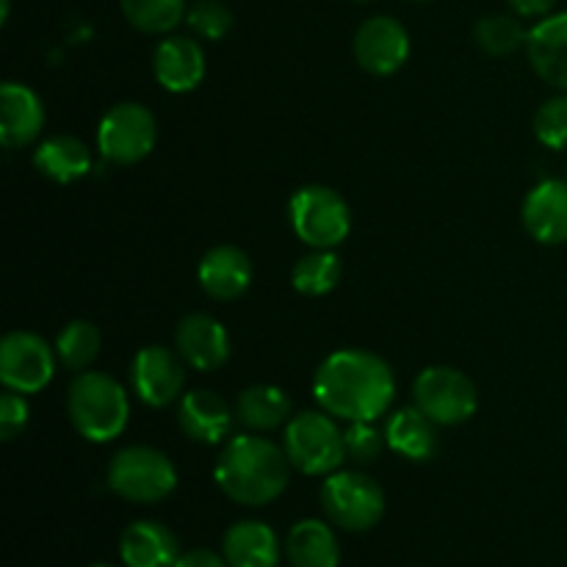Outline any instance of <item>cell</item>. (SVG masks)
Returning a JSON list of instances; mask_svg holds the SVG:
<instances>
[{"label":"cell","mask_w":567,"mask_h":567,"mask_svg":"<svg viewBox=\"0 0 567 567\" xmlns=\"http://www.w3.org/2000/svg\"><path fill=\"white\" fill-rule=\"evenodd\" d=\"M155 81L172 94H186L203 83L205 53L199 42L188 37H166L153 55Z\"/></svg>","instance_id":"obj_18"},{"label":"cell","mask_w":567,"mask_h":567,"mask_svg":"<svg viewBox=\"0 0 567 567\" xmlns=\"http://www.w3.org/2000/svg\"><path fill=\"white\" fill-rule=\"evenodd\" d=\"M9 9H11L9 0H0V22L9 20Z\"/></svg>","instance_id":"obj_36"},{"label":"cell","mask_w":567,"mask_h":567,"mask_svg":"<svg viewBox=\"0 0 567 567\" xmlns=\"http://www.w3.org/2000/svg\"><path fill=\"white\" fill-rule=\"evenodd\" d=\"M341 258L332 249L302 255L291 271V282L302 297H324L341 282Z\"/></svg>","instance_id":"obj_26"},{"label":"cell","mask_w":567,"mask_h":567,"mask_svg":"<svg viewBox=\"0 0 567 567\" xmlns=\"http://www.w3.org/2000/svg\"><path fill=\"white\" fill-rule=\"evenodd\" d=\"M175 349L192 369L216 371L230 358V336L214 316L192 313L177 324Z\"/></svg>","instance_id":"obj_13"},{"label":"cell","mask_w":567,"mask_h":567,"mask_svg":"<svg viewBox=\"0 0 567 567\" xmlns=\"http://www.w3.org/2000/svg\"><path fill=\"white\" fill-rule=\"evenodd\" d=\"M133 393L147 408H169L177 402L186 382L183 358L166 347H144L131 363Z\"/></svg>","instance_id":"obj_12"},{"label":"cell","mask_w":567,"mask_h":567,"mask_svg":"<svg viewBox=\"0 0 567 567\" xmlns=\"http://www.w3.org/2000/svg\"><path fill=\"white\" fill-rule=\"evenodd\" d=\"M518 17H548L557 0H507Z\"/></svg>","instance_id":"obj_35"},{"label":"cell","mask_w":567,"mask_h":567,"mask_svg":"<svg viewBox=\"0 0 567 567\" xmlns=\"http://www.w3.org/2000/svg\"><path fill=\"white\" fill-rule=\"evenodd\" d=\"M175 567H230L227 565L225 554L208 551V548H197V551L181 554Z\"/></svg>","instance_id":"obj_34"},{"label":"cell","mask_w":567,"mask_h":567,"mask_svg":"<svg viewBox=\"0 0 567 567\" xmlns=\"http://www.w3.org/2000/svg\"><path fill=\"white\" fill-rule=\"evenodd\" d=\"M197 280L203 291L216 302H233V299L244 297L252 282V260L244 249L230 247V244H219V247L208 249L199 260Z\"/></svg>","instance_id":"obj_15"},{"label":"cell","mask_w":567,"mask_h":567,"mask_svg":"<svg viewBox=\"0 0 567 567\" xmlns=\"http://www.w3.org/2000/svg\"><path fill=\"white\" fill-rule=\"evenodd\" d=\"M413 3H430V0H413Z\"/></svg>","instance_id":"obj_39"},{"label":"cell","mask_w":567,"mask_h":567,"mask_svg":"<svg viewBox=\"0 0 567 567\" xmlns=\"http://www.w3.org/2000/svg\"><path fill=\"white\" fill-rule=\"evenodd\" d=\"M282 449L297 471L308 476H330L347 460V441L330 413H299L286 424Z\"/></svg>","instance_id":"obj_4"},{"label":"cell","mask_w":567,"mask_h":567,"mask_svg":"<svg viewBox=\"0 0 567 567\" xmlns=\"http://www.w3.org/2000/svg\"><path fill=\"white\" fill-rule=\"evenodd\" d=\"M313 396L321 410L336 419L377 421L396 399L391 365L363 349L332 352L313 377Z\"/></svg>","instance_id":"obj_1"},{"label":"cell","mask_w":567,"mask_h":567,"mask_svg":"<svg viewBox=\"0 0 567 567\" xmlns=\"http://www.w3.org/2000/svg\"><path fill=\"white\" fill-rule=\"evenodd\" d=\"M33 166L48 181L66 186V183H75L89 175L92 155L81 138L61 133V136H50L39 144L37 153H33Z\"/></svg>","instance_id":"obj_23"},{"label":"cell","mask_w":567,"mask_h":567,"mask_svg":"<svg viewBox=\"0 0 567 567\" xmlns=\"http://www.w3.org/2000/svg\"><path fill=\"white\" fill-rule=\"evenodd\" d=\"M388 449L402 454L410 463H430L437 454V424L419 408H402L391 413L385 424Z\"/></svg>","instance_id":"obj_21"},{"label":"cell","mask_w":567,"mask_h":567,"mask_svg":"<svg viewBox=\"0 0 567 567\" xmlns=\"http://www.w3.org/2000/svg\"><path fill=\"white\" fill-rule=\"evenodd\" d=\"M532 70L548 86L567 92V11L548 14L537 22L526 39Z\"/></svg>","instance_id":"obj_17"},{"label":"cell","mask_w":567,"mask_h":567,"mask_svg":"<svg viewBox=\"0 0 567 567\" xmlns=\"http://www.w3.org/2000/svg\"><path fill=\"white\" fill-rule=\"evenodd\" d=\"M413 404L437 426H457L480 408L476 385L452 365H430L413 382Z\"/></svg>","instance_id":"obj_8"},{"label":"cell","mask_w":567,"mask_h":567,"mask_svg":"<svg viewBox=\"0 0 567 567\" xmlns=\"http://www.w3.org/2000/svg\"><path fill=\"white\" fill-rule=\"evenodd\" d=\"M347 441V457L354 460L358 465H371L380 460L382 449H385V435L374 426V421H354L349 430L343 432Z\"/></svg>","instance_id":"obj_32"},{"label":"cell","mask_w":567,"mask_h":567,"mask_svg":"<svg viewBox=\"0 0 567 567\" xmlns=\"http://www.w3.org/2000/svg\"><path fill=\"white\" fill-rule=\"evenodd\" d=\"M236 415L249 430L271 432L288 421V415H291V399L277 385H252L247 391H241V396H238Z\"/></svg>","instance_id":"obj_25"},{"label":"cell","mask_w":567,"mask_h":567,"mask_svg":"<svg viewBox=\"0 0 567 567\" xmlns=\"http://www.w3.org/2000/svg\"><path fill=\"white\" fill-rule=\"evenodd\" d=\"M291 227L308 247L332 249L352 230L349 203L330 186H302L288 205Z\"/></svg>","instance_id":"obj_6"},{"label":"cell","mask_w":567,"mask_h":567,"mask_svg":"<svg viewBox=\"0 0 567 567\" xmlns=\"http://www.w3.org/2000/svg\"><path fill=\"white\" fill-rule=\"evenodd\" d=\"M352 3H371V0H352Z\"/></svg>","instance_id":"obj_38"},{"label":"cell","mask_w":567,"mask_h":567,"mask_svg":"<svg viewBox=\"0 0 567 567\" xmlns=\"http://www.w3.org/2000/svg\"><path fill=\"white\" fill-rule=\"evenodd\" d=\"M321 509L347 532H369L385 515V493L360 471H336L321 485Z\"/></svg>","instance_id":"obj_7"},{"label":"cell","mask_w":567,"mask_h":567,"mask_svg":"<svg viewBox=\"0 0 567 567\" xmlns=\"http://www.w3.org/2000/svg\"><path fill=\"white\" fill-rule=\"evenodd\" d=\"M535 136L551 150L567 147V92L546 100V103L537 109Z\"/></svg>","instance_id":"obj_31"},{"label":"cell","mask_w":567,"mask_h":567,"mask_svg":"<svg viewBox=\"0 0 567 567\" xmlns=\"http://www.w3.org/2000/svg\"><path fill=\"white\" fill-rule=\"evenodd\" d=\"M520 219L535 241L548 247L567 244V181L537 183L526 194Z\"/></svg>","instance_id":"obj_14"},{"label":"cell","mask_w":567,"mask_h":567,"mask_svg":"<svg viewBox=\"0 0 567 567\" xmlns=\"http://www.w3.org/2000/svg\"><path fill=\"white\" fill-rule=\"evenodd\" d=\"M230 567H277L280 565V540L275 529L260 520H238L225 532L221 540Z\"/></svg>","instance_id":"obj_22"},{"label":"cell","mask_w":567,"mask_h":567,"mask_svg":"<svg viewBox=\"0 0 567 567\" xmlns=\"http://www.w3.org/2000/svg\"><path fill=\"white\" fill-rule=\"evenodd\" d=\"M44 127V105L25 83L9 81L0 89V142L6 150L31 144Z\"/></svg>","instance_id":"obj_16"},{"label":"cell","mask_w":567,"mask_h":567,"mask_svg":"<svg viewBox=\"0 0 567 567\" xmlns=\"http://www.w3.org/2000/svg\"><path fill=\"white\" fill-rule=\"evenodd\" d=\"M354 59L369 75L385 78L402 70L410 59V33L393 17H369L354 33Z\"/></svg>","instance_id":"obj_11"},{"label":"cell","mask_w":567,"mask_h":567,"mask_svg":"<svg viewBox=\"0 0 567 567\" xmlns=\"http://www.w3.org/2000/svg\"><path fill=\"white\" fill-rule=\"evenodd\" d=\"M120 557L125 567H175L181 559V543L169 526L136 520L122 532Z\"/></svg>","instance_id":"obj_20"},{"label":"cell","mask_w":567,"mask_h":567,"mask_svg":"<svg viewBox=\"0 0 567 567\" xmlns=\"http://www.w3.org/2000/svg\"><path fill=\"white\" fill-rule=\"evenodd\" d=\"M28 413H31V410H28L25 396L17 391H6L3 396H0V437H3V441H14V437L25 430Z\"/></svg>","instance_id":"obj_33"},{"label":"cell","mask_w":567,"mask_h":567,"mask_svg":"<svg viewBox=\"0 0 567 567\" xmlns=\"http://www.w3.org/2000/svg\"><path fill=\"white\" fill-rule=\"evenodd\" d=\"M186 22L199 39L219 42V39H225L230 33L233 11L221 0H194L186 11Z\"/></svg>","instance_id":"obj_30"},{"label":"cell","mask_w":567,"mask_h":567,"mask_svg":"<svg viewBox=\"0 0 567 567\" xmlns=\"http://www.w3.org/2000/svg\"><path fill=\"white\" fill-rule=\"evenodd\" d=\"M122 14L142 33H169L186 20V0H120Z\"/></svg>","instance_id":"obj_28"},{"label":"cell","mask_w":567,"mask_h":567,"mask_svg":"<svg viewBox=\"0 0 567 567\" xmlns=\"http://www.w3.org/2000/svg\"><path fill=\"white\" fill-rule=\"evenodd\" d=\"M286 554L291 567H338L341 548L324 520L305 518L291 526L286 540Z\"/></svg>","instance_id":"obj_24"},{"label":"cell","mask_w":567,"mask_h":567,"mask_svg":"<svg viewBox=\"0 0 567 567\" xmlns=\"http://www.w3.org/2000/svg\"><path fill=\"white\" fill-rule=\"evenodd\" d=\"M100 343H103V338H100L97 327L86 319H75L55 338V358L64 369L83 371L100 354Z\"/></svg>","instance_id":"obj_27"},{"label":"cell","mask_w":567,"mask_h":567,"mask_svg":"<svg viewBox=\"0 0 567 567\" xmlns=\"http://www.w3.org/2000/svg\"><path fill=\"white\" fill-rule=\"evenodd\" d=\"M158 138V125L147 105L120 103L100 120L97 147L105 161L131 166L147 158Z\"/></svg>","instance_id":"obj_9"},{"label":"cell","mask_w":567,"mask_h":567,"mask_svg":"<svg viewBox=\"0 0 567 567\" xmlns=\"http://www.w3.org/2000/svg\"><path fill=\"white\" fill-rule=\"evenodd\" d=\"M291 468L286 449L258 435H238L221 449L214 480L219 491L236 504L264 507L286 493Z\"/></svg>","instance_id":"obj_2"},{"label":"cell","mask_w":567,"mask_h":567,"mask_svg":"<svg viewBox=\"0 0 567 567\" xmlns=\"http://www.w3.org/2000/svg\"><path fill=\"white\" fill-rule=\"evenodd\" d=\"M55 349L37 332L17 330L0 341V382L6 391L39 393L55 374Z\"/></svg>","instance_id":"obj_10"},{"label":"cell","mask_w":567,"mask_h":567,"mask_svg":"<svg viewBox=\"0 0 567 567\" xmlns=\"http://www.w3.org/2000/svg\"><path fill=\"white\" fill-rule=\"evenodd\" d=\"M474 39L482 53L487 55H509L515 50L526 48L529 31L524 22L513 14H491L482 17L474 28Z\"/></svg>","instance_id":"obj_29"},{"label":"cell","mask_w":567,"mask_h":567,"mask_svg":"<svg viewBox=\"0 0 567 567\" xmlns=\"http://www.w3.org/2000/svg\"><path fill=\"white\" fill-rule=\"evenodd\" d=\"M177 424L183 435L194 443H216L227 441L233 432V410L219 393L214 391H192L177 404Z\"/></svg>","instance_id":"obj_19"},{"label":"cell","mask_w":567,"mask_h":567,"mask_svg":"<svg viewBox=\"0 0 567 567\" xmlns=\"http://www.w3.org/2000/svg\"><path fill=\"white\" fill-rule=\"evenodd\" d=\"M66 413L78 435L89 443H109L125 432L131 402L114 377L103 371H81L66 393Z\"/></svg>","instance_id":"obj_3"},{"label":"cell","mask_w":567,"mask_h":567,"mask_svg":"<svg viewBox=\"0 0 567 567\" xmlns=\"http://www.w3.org/2000/svg\"><path fill=\"white\" fill-rule=\"evenodd\" d=\"M109 487L133 504H155L172 496L177 471L164 452L153 446H127L109 465Z\"/></svg>","instance_id":"obj_5"},{"label":"cell","mask_w":567,"mask_h":567,"mask_svg":"<svg viewBox=\"0 0 567 567\" xmlns=\"http://www.w3.org/2000/svg\"><path fill=\"white\" fill-rule=\"evenodd\" d=\"M89 567H114V565H103V563H100V565H89Z\"/></svg>","instance_id":"obj_37"}]
</instances>
